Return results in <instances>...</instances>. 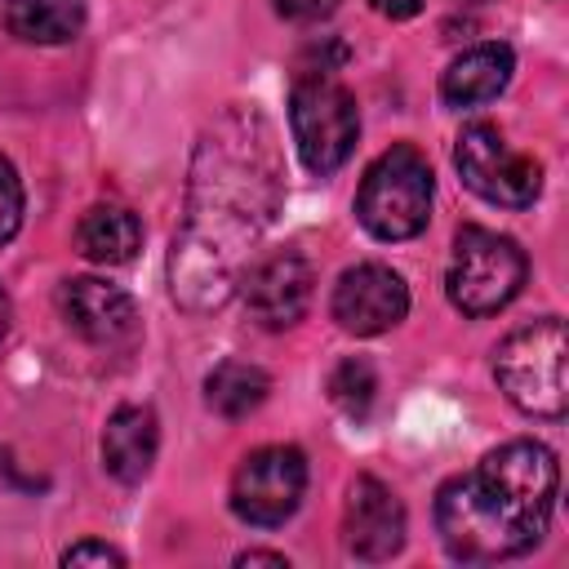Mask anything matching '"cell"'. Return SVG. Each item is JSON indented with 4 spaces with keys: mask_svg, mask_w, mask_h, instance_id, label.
I'll use <instances>...</instances> for the list:
<instances>
[{
    "mask_svg": "<svg viewBox=\"0 0 569 569\" xmlns=\"http://www.w3.org/2000/svg\"><path fill=\"white\" fill-rule=\"evenodd\" d=\"M280 200L284 173L271 120L244 102L218 111L196 142L187 204L169 249V289L182 311L204 316L231 302Z\"/></svg>",
    "mask_w": 569,
    "mask_h": 569,
    "instance_id": "obj_1",
    "label": "cell"
},
{
    "mask_svg": "<svg viewBox=\"0 0 569 569\" xmlns=\"http://www.w3.org/2000/svg\"><path fill=\"white\" fill-rule=\"evenodd\" d=\"M560 462L542 440H507L436 493V533L462 565H498L533 551L551 525Z\"/></svg>",
    "mask_w": 569,
    "mask_h": 569,
    "instance_id": "obj_2",
    "label": "cell"
},
{
    "mask_svg": "<svg viewBox=\"0 0 569 569\" xmlns=\"http://www.w3.org/2000/svg\"><path fill=\"white\" fill-rule=\"evenodd\" d=\"M565 351H569V342H565L560 316H542V320L511 329L493 347V378H498L502 396L529 418L560 422L565 405H569Z\"/></svg>",
    "mask_w": 569,
    "mask_h": 569,
    "instance_id": "obj_3",
    "label": "cell"
},
{
    "mask_svg": "<svg viewBox=\"0 0 569 569\" xmlns=\"http://www.w3.org/2000/svg\"><path fill=\"white\" fill-rule=\"evenodd\" d=\"M431 200H436V178L427 156L409 142H396L365 169L356 191V218L373 240L396 244V240H413L431 222Z\"/></svg>",
    "mask_w": 569,
    "mask_h": 569,
    "instance_id": "obj_4",
    "label": "cell"
},
{
    "mask_svg": "<svg viewBox=\"0 0 569 569\" xmlns=\"http://www.w3.org/2000/svg\"><path fill=\"white\" fill-rule=\"evenodd\" d=\"M525 280H529V258L511 236L476 222L458 227L453 253L445 267V293L453 311H462L467 320L498 316L507 302H516Z\"/></svg>",
    "mask_w": 569,
    "mask_h": 569,
    "instance_id": "obj_5",
    "label": "cell"
},
{
    "mask_svg": "<svg viewBox=\"0 0 569 569\" xmlns=\"http://www.w3.org/2000/svg\"><path fill=\"white\" fill-rule=\"evenodd\" d=\"M289 133H293L298 160L316 178L338 173L360 138V107L351 89L325 71L298 76L289 89Z\"/></svg>",
    "mask_w": 569,
    "mask_h": 569,
    "instance_id": "obj_6",
    "label": "cell"
},
{
    "mask_svg": "<svg viewBox=\"0 0 569 569\" xmlns=\"http://www.w3.org/2000/svg\"><path fill=\"white\" fill-rule=\"evenodd\" d=\"M453 169L467 191L498 209H529L542 196V164L516 151L498 124L476 120L453 142Z\"/></svg>",
    "mask_w": 569,
    "mask_h": 569,
    "instance_id": "obj_7",
    "label": "cell"
},
{
    "mask_svg": "<svg viewBox=\"0 0 569 569\" xmlns=\"http://www.w3.org/2000/svg\"><path fill=\"white\" fill-rule=\"evenodd\" d=\"M307 493V453L298 445H262L231 476V511L253 529L284 525Z\"/></svg>",
    "mask_w": 569,
    "mask_h": 569,
    "instance_id": "obj_8",
    "label": "cell"
},
{
    "mask_svg": "<svg viewBox=\"0 0 569 569\" xmlns=\"http://www.w3.org/2000/svg\"><path fill=\"white\" fill-rule=\"evenodd\" d=\"M236 293L244 298V311L262 329L280 333V329H293L307 316L311 293H316V271L298 249H276V253L249 262Z\"/></svg>",
    "mask_w": 569,
    "mask_h": 569,
    "instance_id": "obj_9",
    "label": "cell"
},
{
    "mask_svg": "<svg viewBox=\"0 0 569 569\" xmlns=\"http://www.w3.org/2000/svg\"><path fill=\"white\" fill-rule=\"evenodd\" d=\"M329 311H333L338 329H347L356 338H378L409 316V284L387 262H356L338 276Z\"/></svg>",
    "mask_w": 569,
    "mask_h": 569,
    "instance_id": "obj_10",
    "label": "cell"
},
{
    "mask_svg": "<svg viewBox=\"0 0 569 569\" xmlns=\"http://www.w3.org/2000/svg\"><path fill=\"white\" fill-rule=\"evenodd\" d=\"M405 533H409V516L396 489L382 485L378 476H356L342 502V547L356 560L378 565L405 547Z\"/></svg>",
    "mask_w": 569,
    "mask_h": 569,
    "instance_id": "obj_11",
    "label": "cell"
},
{
    "mask_svg": "<svg viewBox=\"0 0 569 569\" xmlns=\"http://www.w3.org/2000/svg\"><path fill=\"white\" fill-rule=\"evenodd\" d=\"M58 311L62 320L98 347H120L133 342L138 333V307L120 284H107L98 276H76L58 289Z\"/></svg>",
    "mask_w": 569,
    "mask_h": 569,
    "instance_id": "obj_12",
    "label": "cell"
},
{
    "mask_svg": "<svg viewBox=\"0 0 569 569\" xmlns=\"http://www.w3.org/2000/svg\"><path fill=\"white\" fill-rule=\"evenodd\" d=\"M160 453V418L151 405H120L102 427V471L120 485H138Z\"/></svg>",
    "mask_w": 569,
    "mask_h": 569,
    "instance_id": "obj_13",
    "label": "cell"
},
{
    "mask_svg": "<svg viewBox=\"0 0 569 569\" xmlns=\"http://www.w3.org/2000/svg\"><path fill=\"white\" fill-rule=\"evenodd\" d=\"M511 71H516V53L511 44L502 40H485V44H471L462 49L445 71H440V102L445 107H480V102H493L507 84H511Z\"/></svg>",
    "mask_w": 569,
    "mask_h": 569,
    "instance_id": "obj_14",
    "label": "cell"
},
{
    "mask_svg": "<svg viewBox=\"0 0 569 569\" xmlns=\"http://www.w3.org/2000/svg\"><path fill=\"white\" fill-rule=\"evenodd\" d=\"M76 244H80V253L89 262L124 267L142 249V222L124 204H89L80 227H76Z\"/></svg>",
    "mask_w": 569,
    "mask_h": 569,
    "instance_id": "obj_15",
    "label": "cell"
},
{
    "mask_svg": "<svg viewBox=\"0 0 569 569\" xmlns=\"http://www.w3.org/2000/svg\"><path fill=\"white\" fill-rule=\"evenodd\" d=\"M4 27L22 44H71L84 31V0H4Z\"/></svg>",
    "mask_w": 569,
    "mask_h": 569,
    "instance_id": "obj_16",
    "label": "cell"
},
{
    "mask_svg": "<svg viewBox=\"0 0 569 569\" xmlns=\"http://www.w3.org/2000/svg\"><path fill=\"white\" fill-rule=\"evenodd\" d=\"M267 396H271V373L249 365V360H222L204 378V405L218 418H231V422L249 418Z\"/></svg>",
    "mask_w": 569,
    "mask_h": 569,
    "instance_id": "obj_17",
    "label": "cell"
},
{
    "mask_svg": "<svg viewBox=\"0 0 569 569\" xmlns=\"http://www.w3.org/2000/svg\"><path fill=\"white\" fill-rule=\"evenodd\" d=\"M373 396H378V373H373L369 360L347 356V360L329 373V400H333L347 418H365L369 405H373Z\"/></svg>",
    "mask_w": 569,
    "mask_h": 569,
    "instance_id": "obj_18",
    "label": "cell"
},
{
    "mask_svg": "<svg viewBox=\"0 0 569 569\" xmlns=\"http://www.w3.org/2000/svg\"><path fill=\"white\" fill-rule=\"evenodd\" d=\"M22 213H27L22 178H18V169L0 156V244H9V240L22 231Z\"/></svg>",
    "mask_w": 569,
    "mask_h": 569,
    "instance_id": "obj_19",
    "label": "cell"
},
{
    "mask_svg": "<svg viewBox=\"0 0 569 569\" xmlns=\"http://www.w3.org/2000/svg\"><path fill=\"white\" fill-rule=\"evenodd\" d=\"M62 565H124V551H116L111 542L84 538V542H71V547L62 551Z\"/></svg>",
    "mask_w": 569,
    "mask_h": 569,
    "instance_id": "obj_20",
    "label": "cell"
},
{
    "mask_svg": "<svg viewBox=\"0 0 569 569\" xmlns=\"http://www.w3.org/2000/svg\"><path fill=\"white\" fill-rule=\"evenodd\" d=\"M271 9L289 22H320L338 9V0H271Z\"/></svg>",
    "mask_w": 569,
    "mask_h": 569,
    "instance_id": "obj_21",
    "label": "cell"
},
{
    "mask_svg": "<svg viewBox=\"0 0 569 569\" xmlns=\"http://www.w3.org/2000/svg\"><path fill=\"white\" fill-rule=\"evenodd\" d=\"M373 13L391 18V22H405V18H418L422 13V0H369Z\"/></svg>",
    "mask_w": 569,
    "mask_h": 569,
    "instance_id": "obj_22",
    "label": "cell"
},
{
    "mask_svg": "<svg viewBox=\"0 0 569 569\" xmlns=\"http://www.w3.org/2000/svg\"><path fill=\"white\" fill-rule=\"evenodd\" d=\"M236 565H240V569H249V565H276V569H289V556H284V551H240Z\"/></svg>",
    "mask_w": 569,
    "mask_h": 569,
    "instance_id": "obj_23",
    "label": "cell"
},
{
    "mask_svg": "<svg viewBox=\"0 0 569 569\" xmlns=\"http://www.w3.org/2000/svg\"><path fill=\"white\" fill-rule=\"evenodd\" d=\"M9 320H13V302H9V293L0 289V342H4V333H9Z\"/></svg>",
    "mask_w": 569,
    "mask_h": 569,
    "instance_id": "obj_24",
    "label": "cell"
},
{
    "mask_svg": "<svg viewBox=\"0 0 569 569\" xmlns=\"http://www.w3.org/2000/svg\"><path fill=\"white\" fill-rule=\"evenodd\" d=\"M467 4H485V0H467Z\"/></svg>",
    "mask_w": 569,
    "mask_h": 569,
    "instance_id": "obj_25",
    "label": "cell"
}]
</instances>
